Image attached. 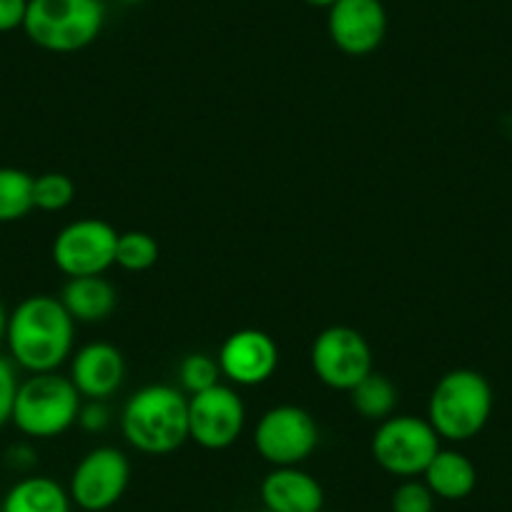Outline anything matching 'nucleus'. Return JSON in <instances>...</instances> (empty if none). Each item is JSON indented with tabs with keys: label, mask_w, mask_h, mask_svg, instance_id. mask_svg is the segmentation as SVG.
Returning <instances> with one entry per match:
<instances>
[{
	"label": "nucleus",
	"mask_w": 512,
	"mask_h": 512,
	"mask_svg": "<svg viewBox=\"0 0 512 512\" xmlns=\"http://www.w3.org/2000/svg\"><path fill=\"white\" fill-rule=\"evenodd\" d=\"M159 259V244L146 231H123L116 241V264L126 272H146Z\"/></svg>",
	"instance_id": "21"
},
{
	"label": "nucleus",
	"mask_w": 512,
	"mask_h": 512,
	"mask_svg": "<svg viewBox=\"0 0 512 512\" xmlns=\"http://www.w3.org/2000/svg\"><path fill=\"white\" fill-rule=\"evenodd\" d=\"M312 369L317 379L332 390H354L372 369V349L352 327H329L312 344Z\"/></svg>",
	"instance_id": "9"
},
{
	"label": "nucleus",
	"mask_w": 512,
	"mask_h": 512,
	"mask_svg": "<svg viewBox=\"0 0 512 512\" xmlns=\"http://www.w3.org/2000/svg\"><path fill=\"white\" fill-rule=\"evenodd\" d=\"M259 497L274 512H322L324 487L302 467H274L259 487Z\"/></svg>",
	"instance_id": "15"
},
{
	"label": "nucleus",
	"mask_w": 512,
	"mask_h": 512,
	"mask_svg": "<svg viewBox=\"0 0 512 512\" xmlns=\"http://www.w3.org/2000/svg\"><path fill=\"white\" fill-rule=\"evenodd\" d=\"M121 432L144 455H171L189 440V400L171 384H146L123 407Z\"/></svg>",
	"instance_id": "2"
},
{
	"label": "nucleus",
	"mask_w": 512,
	"mask_h": 512,
	"mask_svg": "<svg viewBox=\"0 0 512 512\" xmlns=\"http://www.w3.org/2000/svg\"><path fill=\"white\" fill-rule=\"evenodd\" d=\"M6 329H8V312L0 302V342H6Z\"/></svg>",
	"instance_id": "29"
},
{
	"label": "nucleus",
	"mask_w": 512,
	"mask_h": 512,
	"mask_svg": "<svg viewBox=\"0 0 512 512\" xmlns=\"http://www.w3.org/2000/svg\"><path fill=\"white\" fill-rule=\"evenodd\" d=\"M76 322L61 299L51 294L28 297L8 314L6 344L13 364L31 374L56 372L73 352Z\"/></svg>",
	"instance_id": "1"
},
{
	"label": "nucleus",
	"mask_w": 512,
	"mask_h": 512,
	"mask_svg": "<svg viewBox=\"0 0 512 512\" xmlns=\"http://www.w3.org/2000/svg\"><path fill=\"white\" fill-rule=\"evenodd\" d=\"M304 3H307V6H314V8H332L334 3H337V0H304Z\"/></svg>",
	"instance_id": "30"
},
{
	"label": "nucleus",
	"mask_w": 512,
	"mask_h": 512,
	"mask_svg": "<svg viewBox=\"0 0 512 512\" xmlns=\"http://www.w3.org/2000/svg\"><path fill=\"white\" fill-rule=\"evenodd\" d=\"M319 445V427L304 407L279 405L256 422V452L274 467H299Z\"/></svg>",
	"instance_id": "7"
},
{
	"label": "nucleus",
	"mask_w": 512,
	"mask_h": 512,
	"mask_svg": "<svg viewBox=\"0 0 512 512\" xmlns=\"http://www.w3.org/2000/svg\"><path fill=\"white\" fill-rule=\"evenodd\" d=\"M492 415V387L475 369L442 374L427 402V422L447 442H467L485 430Z\"/></svg>",
	"instance_id": "3"
},
{
	"label": "nucleus",
	"mask_w": 512,
	"mask_h": 512,
	"mask_svg": "<svg viewBox=\"0 0 512 512\" xmlns=\"http://www.w3.org/2000/svg\"><path fill=\"white\" fill-rule=\"evenodd\" d=\"M111 422V412H108L106 402L101 400H88L86 405H81L78 412V425L86 432H103Z\"/></svg>",
	"instance_id": "26"
},
{
	"label": "nucleus",
	"mask_w": 512,
	"mask_h": 512,
	"mask_svg": "<svg viewBox=\"0 0 512 512\" xmlns=\"http://www.w3.org/2000/svg\"><path fill=\"white\" fill-rule=\"evenodd\" d=\"M131 480V462L116 447L86 452L73 470L68 495L83 512H106L116 505Z\"/></svg>",
	"instance_id": "10"
},
{
	"label": "nucleus",
	"mask_w": 512,
	"mask_h": 512,
	"mask_svg": "<svg viewBox=\"0 0 512 512\" xmlns=\"http://www.w3.org/2000/svg\"><path fill=\"white\" fill-rule=\"evenodd\" d=\"M38 455L31 445L26 442H18V445H11L6 452V465L16 472H31L36 467Z\"/></svg>",
	"instance_id": "28"
},
{
	"label": "nucleus",
	"mask_w": 512,
	"mask_h": 512,
	"mask_svg": "<svg viewBox=\"0 0 512 512\" xmlns=\"http://www.w3.org/2000/svg\"><path fill=\"white\" fill-rule=\"evenodd\" d=\"M106 8L98 0H28L23 31L48 53H76L103 31Z\"/></svg>",
	"instance_id": "5"
},
{
	"label": "nucleus",
	"mask_w": 512,
	"mask_h": 512,
	"mask_svg": "<svg viewBox=\"0 0 512 512\" xmlns=\"http://www.w3.org/2000/svg\"><path fill=\"white\" fill-rule=\"evenodd\" d=\"M422 480L437 500L457 502L472 495L477 487V470L460 450H440L422 472Z\"/></svg>",
	"instance_id": "17"
},
{
	"label": "nucleus",
	"mask_w": 512,
	"mask_h": 512,
	"mask_svg": "<svg viewBox=\"0 0 512 512\" xmlns=\"http://www.w3.org/2000/svg\"><path fill=\"white\" fill-rule=\"evenodd\" d=\"M98 3H106V0H98Z\"/></svg>",
	"instance_id": "33"
},
{
	"label": "nucleus",
	"mask_w": 512,
	"mask_h": 512,
	"mask_svg": "<svg viewBox=\"0 0 512 512\" xmlns=\"http://www.w3.org/2000/svg\"><path fill=\"white\" fill-rule=\"evenodd\" d=\"M123 6H139V3H144V0H121Z\"/></svg>",
	"instance_id": "31"
},
{
	"label": "nucleus",
	"mask_w": 512,
	"mask_h": 512,
	"mask_svg": "<svg viewBox=\"0 0 512 512\" xmlns=\"http://www.w3.org/2000/svg\"><path fill=\"white\" fill-rule=\"evenodd\" d=\"M33 209V176L23 169L0 166V224L26 219Z\"/></svg>",
	"instance_id": "20"
},
{
	"label": "nucleus",
	"mask_w": 512,
	"mask_h": 512,
	"mask_svg": "<svg viewBox=\"0 0 512 512\" xmlns=\"http://www.w3.org/2000/svg\"><path fill=\"white\" fill-rule=\"evenodd\" d=\"M440 435L432 425L415 415H392L379 422L372 435V457L387 475L420 477L440 452Z\"/></svg>",
	"instance_id": "6"
},
{
	"label": "nucleus",
	"mask_w": 512,
	"mask_h": 512,
	"mask_svg": "<svg viewBox=\"0 0 512 512\" xmlns=\"http://www.w3.org/2000/svg\"><path fill=\"white\" fill-rule=\"evenodd\" d=\"M118 231L103 219H76L53 239V264L68 279L103 277L116 264Z\"/></svg>",
	"instance_id": "8"
},
{
	"label": "nucleus",
	"mask_w": 512,
	"mask_h": 512,
	"mask_svg": "<svg viewBox=\"0 0 512 512\" xmlns=\"http://www.w3.org/2000/svg\"><path fill=\"white\" fill-rule=\"evenodd\" d=\"M58 299H61L66 312L73 317V322L83 324L106 322L118 304L116 289L103 277L68 279Z\"/></svg>",
	"instance_id": "16"
},
{
	"label": "nucleus",
	"mask_w": 512,
	"mask_h": 512,
	"mask_svg": "<svg viewBox=\"0 0 512 512\" xmlns=\"http://www.w3.org/2000/svg\"><path fill=\"white\" fill-rule=\"evenodd\" d=\"M66 487L46 475H26L6 492L0 512H71Z\"/></svg>",
	"instance_id": "18"
},
{
	"label": "nucleus",
	"mask_w": 512,
	"mask_h": 512,
	"mask_svg": "<svg viewBox=\"0 0 512 512\" xmlns=\"http://www.w3.org/2000/svg\"><path fill=\"white\" fill-rule=\"evenodd\" d=\"M221 369L211 354L196 352L184 357V362L179 364V379L181 387H184L189 395H199V392L209 390L214 384H219Z\"/></svg>",
	"instance_id": "23"
},
{
	"label": "nucleus",
	"mask_w": 512,
	"mask_h": 512,
	"mask_svg": "<svg viewBox=\"0 0 512 512\" xmlns=\"http://www.w3.org/2000/svg\"><path fill=\"white\" fill-rule=\"evenodd\" d=\"M221 377L236 387H256L272 379L279 367L277 342L262 329H239L221 344L219 357Z\"/></svg>",
	"instance_id": "13"
},
{
	"label": "nucleus",
	"mask_w": 512,
	"mask_h": 512,
	"mask_svg": "<svg viewBox=\"0 0 512 512\" xmlns=\"http://www.w3.org/2000/svg\"><path fill=\"white\" fill-rule=\"evenodd\" d=\"M76 196V184L66 174L48 171L33 179V206L41 211H63Z\"/></svg>",
	"instance_id": "22"
},
{
	"label": "nucleus",
	"mask_w": 512,
	"mask_h": 512,
	"mask_svg": "<svg viewBox=\"0 0 512 512\" xmlns=\"http://www.w3.org/2000/svg\"><path fill=\"white\" fill-rule=\"evenodd\" d=\"M81 400L71 377L58 372L31 374L18 384L11 422L31 440H53L76 425Z\"/></svg>",
	"instance_id": "4"
},
{
	"label": "nucleus",
	"mask_w": 512,
	"mask_h": 512,
	"mask_svg": "<svg viewBox=\"0 0 512 512\" xmlns=\"http://www.w3.org/2000/svg\"><path fill=\"white\" fill-rule=\"evenodd\" d=\"M262 512H274V510H267V507H264V510Z\"/></svg>",
	"instance_id": "32"
},
{
	"label": "nucleus",
	"mask_w": 512,
	"mask_h": 512,
	"mask_svg": "<svg viewBox=\"0 0 512 512\" xmlns=\"http://www.w3.org/2000/svg\"><path fill=\"white\" fill-rule=\"evenodd\" d=\"M18 384L21 382H18L16 364H13L11 357H3V354H0V427L11 422Z\"/></svg>",
	"instance_id": "25"
},
{
	"label": "nucleus",
	"mask_w": 512,
	"mask_h": 512,
	"mask_svg": "<svg viewBox=\"0 0 512 512\" xmlns=\"http://www.w3.org/2000/svg\"><path fill=\"white\" fill-rule=\"evenodd\" d=\"M322 512H329V510H322Z\"/></svg>",
	"instance_id": "34"
},
{
	"label": "nucleus",
	"mask_w": 512,
	"mask_h": 512,
	"mask_svg": "<svg viewBox=\"0 0 512 512\" xmlns=\"http://www.w3.org/2000/svg\"><path fill=\"white\" fill-rule=\"evenodd\" d=\"M246 407L229 384H214L189 397V440L204 450H226L241 437Z\"/></svg>",
	"instance_id": "11"
},
{
	"label": "nucleus",
	"mask_w": 512,
	"mask_h": 512,
	"mask_svg": "<svg viewBox=\"0 0 512 512\" xmlns=\"http://www.w3.org/2000/svg\"><path fill=\"white\" fill-rule=\"evenodd\" d=\"M68 377L81 397L106 402L121 390L126 379V359L113 344L91 342L73 354Z\"/></svg>",
	"instance_id": "14"
},
{
	"label": "nucleus",
	"mask_w": 512,
	"mask_h": 512,
	"mask_svg": "<svg viewBox=\"0 0 512 512\" xmlns=\"http://www.w3.org/2000/svg\"><path fill=\"white\" fill-rule=\"evenodd\" d=\"M435 500L430 487L425 485V480H402L400 485L392 492L390 507L392 512H435Z\"/></svg>",
	"instance_id": "24"
},
{
	"label": "nucleus",
	"mask_w": 512,
	"mask_h": 512,
	"mask_svg": "<svg viewBox=\"0 0 512 512\" xmlns=\"http://www.w3.org/2000/svg\"><path fill=\"white\" fill-rule=\"evenodd\" d=\"M28 13V0H0V33H13L23 28Z\"/></svg>",
	"instance_id": "27"
},
{
	"label": "nucleus",
	"mask_w": 512,
	"mask_h": 512,
	"mask_svg": "<svg viewBox=\"0 0 512 512\" xmlns=\"http://www.w3.org/2000/svg\"><path fill=\"white\" fill-rule=\"evenodd\" d=\"M327 33L347 56H369L387 36L382 0H337L327 11Z\"/></svg>",
	"instance_id": "12"
},
{
	"label": "nucleus",
	"mask_w": 512,
	"mask_h": 512,
	"mask_svg": "<svg viewBox=\"0 0 512 512\" xmlns=\"http://www.w3.org/2000/svg\"><path fill=\"white\" fill-rule=\"evenodd\" d=\"M349 402L354 412L369 422H384L395 415L397 407V387L390 377L379 372H369L362 382L349 390Z\"/></svg>",
	"instance_id": "19"
}]
</instances>
